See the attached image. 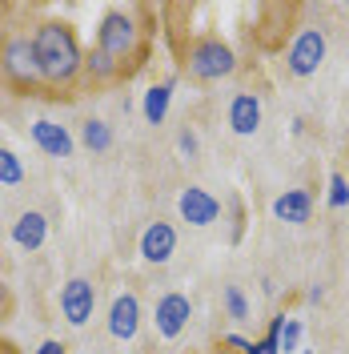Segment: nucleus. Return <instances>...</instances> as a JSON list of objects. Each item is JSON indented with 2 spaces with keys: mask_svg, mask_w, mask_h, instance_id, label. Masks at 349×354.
<instances>
[{
  "mask_svg": "<svg viewBox=\"0 0 349 354\" xmlns=\"http://www.w3.org/2000/svg\"><path fill=\"white\" fill-rule=\"evenodd\" d=\"M0 65H4V73H8L12 81H21V85L41 81L37 48H32V41H28V37H12V41L4 44V53H0Z\"/></svg>",
  "mask_w": 349,
  "mask_h": 354,
  "instance_id": "0eeeda50",
  "label": "nucleus"
},
{
  "mask_svg": "<svg viewBox=\"0 0 349 354\" xmlns=\"http://www.w3.org/2000/svg\"><path fill=\"white\" fill-rule=\"evenodd\" d=\"M281 326H285V314H277V318L269 322V330H265V338H257V342H249V354H281V346H277V338H281Z\"/></svg>",
  "mask_w": 349,
  "mask_h": 354,
  "instance_id": "a211bd4d",
  "label": "nucleus"
},
{
  "mask_svg": "<svg viewBox=\"0 0 349 354\" xmlns=\"http://www.w3.org/2000/svg\"><path fill=\"white\" fill-rule=\"evenodd\" d=\"M309 214H313V198L306 189H285L281 198L273 201V218L289 221V225H306Z\"/></svg>",
  "mask_w": 349,
  "mask_h": 354,
  "instance_id": "4468645a",
  "label": "nucleus"
},
{
  "mask_svg": "<svg viewBox=\"0 0 349 354\" xmlns=\"http://www.w3.org/2000/svg\"><path fill=\"white\" fill-rule=\"evenodd\" d=\"M92 310H97V286L88 278H68L61 286V314H65L68 326H88L92 322Z\"/></svg>",
  "mask_w": 349,
  "mask_h": 354,
  "instance_id": "39448f33",
  "label": "nucleus"
},
{
  "mask_svg": "<svg viewBox=\"0 0 349 354\" xmlns=\"http://www.w3.org/2000/svg\"><path fill=\"white\" fill-rule=\"evenodd\" d=\"M85 68L88 73H92V77H97V81H109L112 73H117V61H112V57H105V53H101V48H92V53H88L85 57Z\"/></svg>",
  "mask_w": 349,
  "mask_h": 354,
  "instance_id": "aec40b11",
  "label": "nucleus"
},
{
  "mask_svg": "<svg viewBox=\"0 0 349 354\" xmlns=\"http://www.w3.org/2000/svg\"><path fill=\"white\" fill-rule=\"evenodd\" d=\"M237 68V57H233V48L217 37H201V41L189 48V77L197 81H221V77H229Z\"/></svg>",
  "mask_w": 349,
  "mask_h": 354,
  "instance_id": "f03ea898",
  "label": "nucleus"
},
{
  "mask_svg": "<svg viewBox=\"0 0 349 354\" xmlns=\"http://www.w3.org/2000/svg\"><path fill=\"white\" fill-rule=\"evenodd\" d=\"M177 209H181V221H189L197 230H205V225H213L221 218V201L201 185H185L181 198H177Z\"/></svg>",
  "mask_w": 349,
  "mask_h": 354,
  "instance_id": "6e6552de",
  "label": "nucleus"
},
{
  "mask_svg": "<svg viewBox=\"0 0 349 354\" xmlns=\"http://www.w3.org/2000/svg\"><path fill=\"white\" fill-rule=\"evenodd\" d=\"M329 205H333V209H346L349 205V181L341 174L329 177Z\"/></svg>",
  "mask_w": 349,
  "mask_h": 354,
  "instance_id": "4be33fe9",
  "label": "nucleus"
},
{
  "mask_svg": "<svg viewBox=\"0 0 349 354\" xmlns=\"http://www.w3.org/2000/svg\"><path fill=\"white\" fill-rule=\"evenodd\" d=\"M277 346H281V354H297L301 351V322H297V318H285Z\"/></svg>",
  "mask_w": 349,
  "mask_h": 354,
  "instance_id": "412c9836",
  "label": "nucleus"
},
{
  "mask_svg": "<svg viewBox=\"0 0 349 354\" xmlns=\"http://www.w3.org/2000/svg\"><path fill=\"white\" fill-rule=\"evenodd\" d=\"M326 48L329 44L321 28H301L293 37V44H289V53H285V65H289L293 77H313L321 68V61H326Z\"/></svg>",
  "mask_w": 349,
  "mask_h": 354,
  "instance_id": "20e7f679",
  "label": "nucleus"
},
{
  "mask_svg": "<svg viewBox=\"0 0 349 354\" xmlns=\"http://www.w3.org/2000/svg\"><path fill=\"white\" fill-rule=\"evenodd\" d=\"M221 302H225V314H229L233 322H249V298H245L241 286H225L221 290Z\"/></svg>",
  "mask_w": 349,
  "mask_h": 354,
  "instance_id": "f3484780",
  "label": "nucleus"
},
{
  "mask_svg": "<svg viewBox=\"0 0 349 354\" xmlns=\"http://www.w3.org/2000/svg\"><path fill=\"white\" fill-rule=\"evenodd\" d=\"M81 141H85V149H92V153H109L112 149V125L101 121V117H88L85 125H81Z\"/></svg>",
  "mask_w": 349,
  "mask_h": 354,
  "instance_id": "dca6fc26",
  "label": "nucleus"
},
{
  "mask_svg": "<svg viewBox=\"0 0 349 354\" xmlns=\"http://www.w3.org/2000/svg\"><path fill=\"white\" fill-rule=\"evenodd\" d=\"M32 354H65V342H57V338H48V342H41Z\"/></svg>",
  "mask_w": 349,
  "mask_h": 354,
  "instance_id": "393cba45",
  "label": "nucleus"
},
{
  "mask_svg": "<svg viewBox=\"0 0 349 354\" xmlns=\"http://www.w3.org/2000/svg\"><path fill=\"white\" fill-rule=\"evenodd\" d=\"M32 141H37V149L48 153V157H72V149H77L72 133H68L65 125H57V121H48V117L32 121Z\"/></svg>",
  "mask_w": 349,
  "mask_h": 354,
  "instance_id": "f8f14e48",
  "label": "nucleus"
},
{
  "mask_svg": "<svg viewBox=\"0 0 349 354\" xmlns=\"http://www.w3.org/2000/svg\"><path fill=\"white\" fill-rule=\"evenodd\" d=\"M21 181H24L21 157L12 153V149H4V145H0V185H21Z\"/></svg>",
  "mask_w": 349,
  "mask_h": 354,
  "instance_id": "6ab92c4d",
  "label": "nucleus"
},
{
  "mask_svg": "<svg viewBox=\"0 0 349 354\" xmlns=\"http://www.w3.org/2000/svg\"><path fill=\"white\" fill-rule=\"evenodd\" d=\"M177 149H181L185 157H197V149H201L197 133H193V129H181V137H177Z\"/></svg>",
  "mask_w": 349,
  "mask_h": 354,
  "instance_id": "5701e85b",
  "label": "nucleus"
},
{
  "mask_svg": "<svg viewBox=\"0 0 349 354\" xmlns=\"http://www.w3.org/2000/svg\"><path fill=\"white\" fill-rule=\"evenodd\" d=\"M229 129L237 133V137H253V133L261 129V101H257V93H233V101H229Z\"/></svg>",
  "mask_w": 349,
  "mask_h": 354,
  "instance_id": "9b49d317",
  "label": "nucleus"
},
{
  "mask_svg": "<svg viewBox=\"0 0 349 354\" xmlns=\"http://www.w3.org/2000/svg\"><path fill=\"white\" fill-rule=\"evenodd\" d=\"M97 48L105 57H112L117 65L129 61L132 48H137V21H132L129 12H105V21L97 28Z\"/></svg>",
  "mask_w": 349,
  "mask_h": 354,
  "instance_id": "7ed1b4c3",
  "label": "nucleus"
},
{
  "mask_svg": "<svg viewBox=\"0 0 349 354\" xmlns=\"http://www.w3.org/2000/svg\"><path fill=\"white\" fill-rule=\"evenodd\" d=\"M221 342H225V346H233V351H241V354H249V338H241V334H225Z\"/></svg>",
  "mask_w": 349,
  "mask_h": 354,
  "instance_id": "b1692460",
  "label": "nucleus"
},
{
  "mask_svg": "<svg viewBox=\"0 0 349 354\" xmlns=\"http://www.w3.org/2000/svg\"><path fill=\"white\" fill-rule=\"evenodd\" d=\"M32 48H37V65H41V81L48 85H68L81 68H85V53L72 37V28L61 21H44L32 32Z\"/></svg>",
  "mask_w": 349,
  "mask_h": 354,
  "instance_id": "f257e3e1",
  "label": "nucleus"
},
{
  "mask_svg": "<svg viewBox=\"0 0 349 354\" xmlns=\"http://www.w3.org/2000/svg\"><path fill=\"white\" fill-rule=\"evenodd\" d=\"M301 354H313V351H301Z\"/></svg>",
  "mask_w": 349,
  "mask_h": 354,
  "instance_id": "a878e982",
  "label": "nucleus"
},
{
  "mask_svg": "<svg viewBox=\"0 0 349 354\" xmlns=\"http://www.w3.org/2000/svg\"><path fill=\"white\" fill-rule=\"evenodd\" d=\"M137 330H141V298L132 290H125V294L112 298L109 306V334L117 342H132Z\"/></svg>",
  "mask_w": 349,
  "mask_h": 354,
  "instance_id": "1a4fd4ad",
  "label": "nucleus"
},
{
  "mask_svg": "<svg viewBox=\"0 0 349 354\" xmlns=\"http://www.w3.org/2000/svg\"><path fill=\"white\" fill-rule=\"evenodd\" d=\"M44 238H48V218H44L41 209H28V214H21V218L12 221V242L21 245V250H41Z\"/></svg>",
  "mask_w": 349,
  "mask_h": 354,
  "instance_id": "ddd939ff",
  "label": "nucleus"
},
{
  "mask_svg": "<svg viewBox=\"0 0 349 354\" xmlns=\"http://www.w3.org/2000/svg\"><path fill=\"white\" fill-rule=\"evenodd\" d=\"M169 101H173V81L153 85L149 93H145V101H141L145 121H149V125H165V117H169Z\"/></svg>",
  "mask_w": 349,
  "mask_h": 354,
  "instance_id": "2eb2a0df",
  "label": "nucleus"
},
{
  "mask_svg": "<svg viewBox=\"0 0 349 354\" xmlns=\"http://www.w3.org/2000/svg\"><path fill=\"white\" fill-rule=\"evenodd\" d=\"M189 318H193V302H189L185 294L169 290V294H161V298H157L153 326H157V334H161V338H181V334H185V326H189Z\"/></svg>",
  "mask_w": 349,
  "mask_h": 354,
  "instance_id": "423d86ee",
  "label": "nucleus"
},
{
  "mask_svg": "<svg viewBox=\"0 0 349 354\" xmlns=\"http://www.w3.org/2000/svg\"><path fill=\"white\" fill-rule=\"evenodd\" d=\"M177 254V230L169 221H153V225H145V234H141V258L153 266H165L173 262Z\"/></svg>",
  "mask_w": 349,
  "mask_h": 354,
  "instance_id": "9d476101",
  "label": "nucleus"
}]
</instances>
